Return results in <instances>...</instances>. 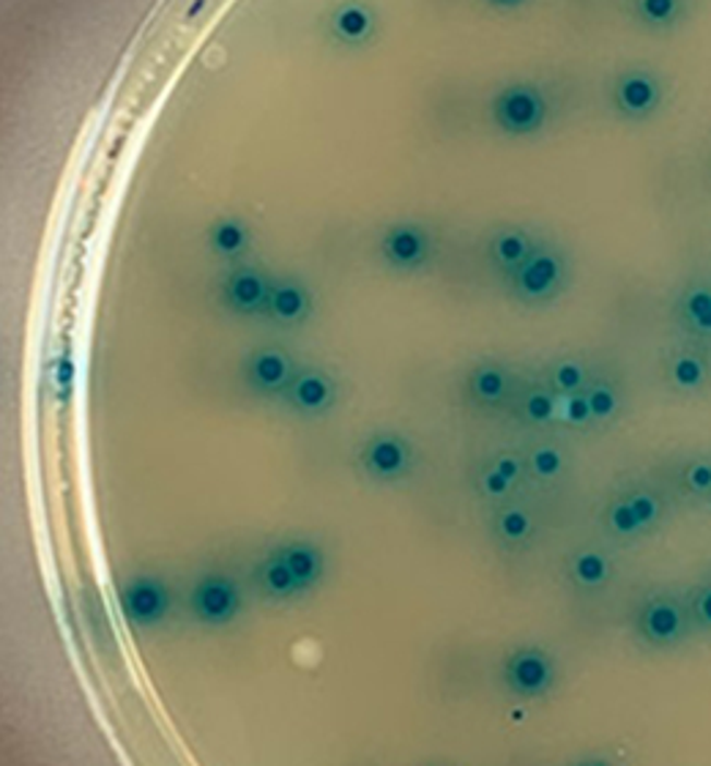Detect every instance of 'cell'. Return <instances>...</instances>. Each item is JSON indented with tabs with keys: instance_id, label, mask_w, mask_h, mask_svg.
Here are the masks:
<instances>
[{
	"instance_id": "7402d4cb",
	"label": "cell",
	"mask_w": 711,
	"mask_h": 766,
	"mask_svg": "<svg viewBox=\"0 0 711 766\" xmlns=\"http://www.w3.org/2000/svg\"><path fill=\"white\" fill-rule=\"evenodd\" d=\"M569 575H573V581L580 589L596 591L611 581V559L602 550H580V553H575L573 564H569Z\"/></svg>"
},
{
	"instance_id": "3957f363",
	"label": "cell",
	"mask_w": 711,
	"mask_h": 766,
	"mask_svg": "<svg viewBox=\"0 0 711 766\" xmlns=\"http://www.w3.org/2000/svg\"><path fill=\"white\" fill-rule=\"evenodd\" d=\"M493 123L509 137H528L545 129L551 105L540 85L533 83H511L498 91L490 105Z\"/></svg>"
},
{
	"instance_id": "9a60e30c",
	"label": "cell",
	"mask_w": 711,
	"mask_h": 766,
	"mask_svg": "<svg viewBox=\"0 0 711 766\" xmlns=\"http://www.w3.org/2000/svg\"><path fill=\"white\" fill-rule=\"evenodd\" d=\"M673 321L687 337L711 343V279H692L678 290Z\"/></svg>"
},
{
	"instance_id": "4fadbf2b",
	"label": "cell",
	"mask_w": 711,
	"mask_h": 766,
	"mask_svg": "<svg viewBox=\"0 0 711 766\" xmlns=\"http://www.w3.org/2000/svg\"><path fill=\"white\" fill-rule=\"evenodd\" d=\"M296 364L282 348L252 350L244 361V378L252 390L261 395H285L290 381L296 378Z\"/></svg>"
},
{
	"instance_id": "f1b7e54d",
	"label": "cell",
	"mask_w": 711,
	"mask_h": 766,
	"mask_svg": "<svg viewBox=\"0 0 711 766\" xmlns=\"http://www.w3.org/2000/svg\"><path fill=\"white\" fill-rule=\"evenodd\" d=\"M678 484L692 499H711V460L709 457H698V460L684 463L678 471Z\"/></svg>"
},
{
	"instance_id": "44dd1931",
	"label": "cell",
	"mask_w": 711,
	"mask_h": 766,
	"mask_svg": "<svg viewBox=\"0 0 711 766\" xmlns=\"http://www.w3.org/2000/svg\"><path fill=\"white\" fill-rule=\"evenodd\" d=\"M332 36L345 47H362L375 36V14L364 7H342L332 14Z\"/></svg>"
},
{
	"instance_id": "d6986e66",
	"label": "cell",
	"mask_w": 711,
	"mask_h": 766,
	"mask_svg": "<svg viewBox=\"0 0 711 766\" xmlns=\"http://www.w3.org/2000/svg\"><path fill=\"white\" fill-rule=\"evenodd\" d=\"M509 372L498 361H482L468 375V392L479 406H501L509 397Z\"/></svg>"
},
{
	"instance_id": "cb8c5ba5",
	"label": "cell",
	"mask_w": 711,
	"mask_h": 766,
	"mask_svg": "<svg viewBox=\"0 0 711 766\" xmlns=\"http://www.w3.org/2000/svg\"><path fill=\"white\" fill-rule=\"evenodd\" d=\"M632 9L643 28L665 34V31L676 28V23L684 17V9L687 7L678 3V0H638Z\"/></svg>"
},
{
	"instance_id": "7c38bea8",
	"label": "cell",
	"mask_w": 711,
	"mask_h": 766,
	"mask_svg": "<svg viewBox=\"0 0 711 766\" xmlns=\"http://www.w3.org/2000/svg\"><path fill=\"white\" fill-rule=\"evenodd\" d=\"M662 381L676 395H698L711 383V359L706 350L684 345L662 361Z\"/></svg>"
},
{
	"instance_id": "484cf974",
	"label": "cell",
	"mask_w": 711,
	"mask_h": 766,
	"mask_svg": "<svg viewBox=\"0 0 711 766\" xmlns=\"http://www.w3.org/2000/svg\"><path fill=\"white\" fill-rule=\"evenodd\" d=\"M520 414L531 424H556L558 422V395L553 390H533L522 397Z\"/></svg>"
},
{
	"instance_id": "ba28073f",
	"label": "cell",
	"mask_w": 711,
	"mask_h": 766,
	"mask_svg": "<svg viewBox=\"0 0 711 766\" xmlns=\"http://www.w3.org/2000/svg\"><path fill=\"white\" fill-rule=\"evenodd\" d=\"M413 463H417V452H413L411 441L400 433H391V430L375 433L359 455L364 477L375 479V482H400V479L411 477Z\"/></svg>"
},
{
	"instance_id": "2e32d148",
	"label": "cell",
	"mask_w": 711,
	"mask_h": 766,
	"mask_svg": "<svg viewBox=\"0 0 711 766\" xmlns=\"http://www.w3.org/2000/svg\"><path fill=\"white\" fill-rule=\"evenodd\" d=\"M272 279L257 268H236L225 277L222 299L236 315H266Z\"/></svg>"
},
{
	"instance_id": "8992f818",
	"label": "cell",
	"mask_w": 711,
	"mask_h": 766,
	"mask_svg": "<svg viewBox=\"0 0 711 766\" xmlns=\"http://www.w3.org/2000/svg\"><path fill=\"white\" fill-rule=\"evenodd\" d=\"M665 517V499L649 488L627 490L605 512V526L618 539H640Z\"/></svg>"
},
{
	"instance_id": "52a82bcc",
	"label": "cell",
	"mask_w": 711,
	"mask_h": 766,
	"mask_svg": "<svg viewBox=\"0 0 711 766\" xmlns=\"http://www.w3.org/2000/svg\"><path fill=\"white\" fill-rule=\"evenodd\" d=\"M558 668L542 646H517L504 662V684L517 698H542L556 687Z\"/></svg>"
},
{
	"instance_id": "4316f807",
	"label": "cell",
	"mask_w": 711,
	"mask_h": 766,
	"mask_svg": "<svg viewBox=\"0 0 711 766\" xmlns=\"http://www.w3.org/2000/svg\"><path fill=\"white\" fill-rule=\"evenodd\" d=\"M586 397H589V408H591V419L596 424H605L622 411V395L613 383L600 381V383H589L586 386Z\"/></svg>"
},
{
	"instance_id": "603a6c76",
	"label": "cell",
	"mask_w": 711,
	"mask_h": 766,
	"mask_svg": "<svg viewBox=\"0 0 711 766\" xmlns=\"http://www.w3.org/2000/svg\"><path fill=\"white\" fill-rule=\"evenodd\" d=\"M208 250L219 258H236L250 247V228L239 217H222L208 230Z\"/></svg>"
},
{
	"instance_id": "ac0fdd59",
	"label": "cell",
	"mask_w": 711,
	"mask_h": 766,
	"mask_svg": "<svg viewBox=\"0 0 711 766\" xmlns=\"http://www.w3.org/2000/svg\"><path fill=\"white\" fill-rule=\"evenodd\" d=\"M537 247V239H533L528 230L522 228H498L493 230L487 241V255L493 261V266L498 268L501 277H509L511 272L522 266L528 261V255Z\"/></svg>"
},
{
	"instance_id": "7a4b0ae2",
	"label": "cell",
	"mask_w": 711,
	"mask_h": 766,
	"mask_svg": "<svg viewBox=\"0 0 711 766\" xmlns=\"http://www.w3.org/2000/svg\"><path fill=\"white\" fill-rule=\"evenodd\" d=\"M569 272L573 268H569L567 252L547 241H537L528 261L506 277V290L520 304L545 307L567 290L569 277H573Z\"/></svg>"
},
{
	"instance_id": "d4e9b609",
	"label": "cell",
	"mask_w": 711,
	"mask_h": 766,
	"mask_svg": "<svg viewBox=\"0 0 711 766\" xmlns=\"http://www.w3.org/2000/svg\"><path fill=\"white\" fill-rule=\"evenodd\" d=\"M493 528H495V534H498L501 542L522 544L533 537V528H537V523H533L531 512L522 510V506H504V510L495 515Z\"/></svg>"
},
{
	"instance_id": "9c48e42d",
	"label": "cell",
	"mask_w": 711,
	"mask_h": 766,
	"mask_svg": "<svg viewBox=\"0 0 711 766\" xmlns=\"http://www.w3.org/2000/svg\"><path fill=\"white\" fill-rule=\"evenodd\" d=\"M381 255L389 268L406 274H417L430 266L435 258L433 230L419 223H397L381 236Z\"/></svg>"
},
{
	"instance_id": "f546056e",
	"label": "cell",
	"mask_w": 711,
	"mask_h": 766,
	"mask_svg": "<svg viewBox=\"0 0 711 766\" xmlns=\"http://www.w3.org/2000/svg\"><path fill=\"white\" fill-rule=\"evenodd\" d=\"M558 422L573 424V428H586V424H594L586 390L575 392V395H558Z\"/></svg>"
},
{
	"instance_id": "4dcf8cb0",
	"label": "cell",
	"mask_w": 711,
	"mask_h": 766,
	"mask_svg": "<svg viewBox=\"0 0 711 766\" xmlns=\"http://www.w3.org/2000/svg\"><path fill=\"white\" fill-rule=\"evenodd\" d=\"M528 471L540 479H556L564 471V455L556 446H540L528 457Z\"/></svg>"
},
{
	"instance_id": "277c9868",
	"label": "cell",
	"mask_w": 711,
	"mask_h": 766,
	"mask_svg": "<svg viewBox=\"0 0 711 766\" xmlns=\"http://www.w3.org/2000/svg\"><path fill=\"white\" fill-rule=\"evenodd\" d=\"M692 630L687 602L676 600L673 595L649 597L635 617V633H638L640 644H646L649 649H673V646L684 644Z\"/></svg>"
},
{
	"instance_id": "e0dca14e",
	"label": "cell",
	"mask_w": 711,
	"mask_h": 766,
	"mask_svg": "<svg viewBox=\"0 0 711 766\" xmlns=\"http://www.w3.org/2000/svg\"><path fill=\"white\" fill-rule=\"evenodd\" d=\"M312 312V294L301 279L279 277L272 279V294H268L266 318L272 321L293 326V323H304Z\"/></svg>"
},
{
	"instance_id": "6da1fadb",
	"label": "cell",
	"mask_w": 711,
	"mask_h": 766,
	"mask_svg": "<svg viewBox=\"0 0 711 766\" xmlns=\"http://www.w3.org/2000/svg\"><path fill=\"white\" fill-rule=\"evenodd\" d=\"M323 570V550L310 539H293L263 559L257 566V589L268 600H293L321 584Z\"/></svg>"
},
{
	"instance_id": "83f0119b",
	"label": "cell",
	"mask_w": 711,
	"mask_h": 766,
	"mask_svg": "<svg viewBox=\"0 0 711 766\" xmlns=\"http://www.w3.org/2000/svg\"><path fill=\"white\" fill-rule=\"evenodd\" d=\"M586 386H589V370L583 367V361L564 359L551 370V390L556 395H575V392H583Z\"/></svg>"
},
{
	"instance_id": "30bf717a",
	"label": "cell",
	"mask_w": 711,
	"mask_h": 766,
	"mask_svg": "<svg viewBox=\"0 0 711 766\" xmlns=\"http://www.w3.org/2000/svg\"><path fill=\"white\" fill-rule=\"evenodd\" d=\"M241 591L239 586L230 578H219V575H212V578L197 581V586L192 589L190 597V608L203 624H212V627H225V624L233 622L241 611Z\"/></svg>"
},
{
	"instance_id": "5b68a950",
	"label": "cell",
	"mask_w": 711,
	"mask_h": 766,
	"mask_svg": "<svg viewBox=\"0 0 711 766\" xmlns=\"http://www.w3.org/2000/svg\"><path fill=\"white\" fill-rule=\"evenodd\" d=\"M613 110L629 123H646L656 116V110L665 101L660 74L646 67L624 69L616 77L611 91Z\"/></svg>"
},
{
	"instance_id": "8fae6325",
	"label": "cell",
	"mask_w": 711,
	"mask_h": 766,
	"mask_svg": "<svg viewBox=\"0 0 711 766\" xmlns=\"http://www.w3.org/2000/svg\"><path fill=\"white\" fill-rule=\"evenodd\" d=\"M282 400L293 411L304 414V417H317V414L332 411L334 403H337V381L326 370L304 367V370L296 372V378L285 390Z\"/></svg>"
},
{
	"instance_id": "5bb4252c",
	"label": "cell",
	"mask_w": 711,
	"mask_h": 766,
	"mask_svg": "<svg viewBox=\"0 0 711 766\" xmlns=\"http://www.w3.org/2000/svg\"><path fill=\"white\" fill-rule=\"evenodd\" d=\"M121 608L137 627H156L170 613V591L154 578H137L123 586Z\"/></svg>"
},
{
	"instance_id": "ffe728a7",
	"label": "cell",
	"mask_w": 711,
	"mask_h": 766,
	"mask_svg": "<svg viewBox=\"0 0 711 766\" xmlns=\"http://www.w3.org/2000/svg\"><path fill=\"white\" fill-rule=\"evenodd\" d=\"M522 474H526V463L520 457L509 455V452H501L479 474V488L487 499H506L517 488Z\"/></svg>"
},
{
	"instance_id": "1f68e13d",
	"label": "cell",
	"mask_w": 711,
	"mask_h": 766,
	"mask_svg": "<svg viewBox=\"0 0 711 766\" xmlns=\"http://www.w3.org/2000/svg\"><path fill=\"white\" fill-rule=\"evenodd\" d=\"M692 627L700 633H711V581L700 584L687 602Z\"/></svg>"
}]
</instances>
